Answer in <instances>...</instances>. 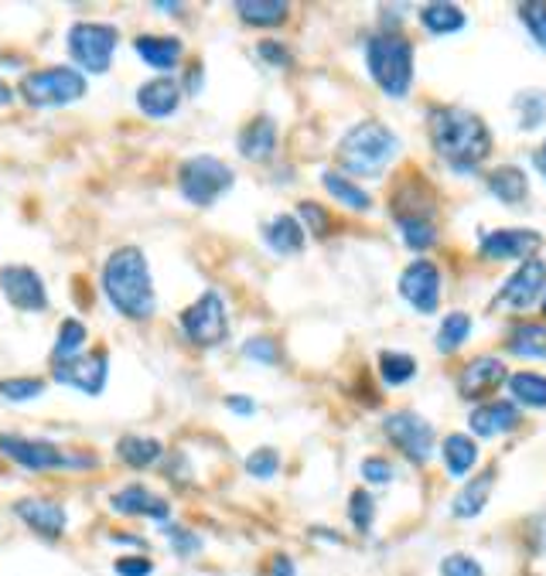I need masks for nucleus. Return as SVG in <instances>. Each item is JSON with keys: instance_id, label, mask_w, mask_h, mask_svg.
Wrapping results in <instances>:
<instances>
[{"instance_id": "nucleus-25", "label": "nucleus", "mask_w": 546, "mask_h": 576, "mask_svg": "<svg viewBox=\"0 0 546 576\" xmlns=\"http://www.w3.org/2000/svg\"><path fill=\"white\" fill-rule=\"evenodd\" d=\"M492 488H495V467H485L482 474L472 477V482H468L458 495H454L451 512L458 515V518H475V515H482L485 505H488Z\"/></svg>"}, {"instance_id": "nucleus-2", "label": "nucleus", "mask_w": 546, "mask_h": 576, "mask_svg": "<svg viewBox=\"0 0 546 576\" xmlns=\"http://www.w3.org/2000/svg\"><path fill=\"white\" fill-rule=\"evenodd\" d=\"M100 286H103V297L110 301V307L127 321H151L158 311L151 263H148L144 250H136V246H123L107 256Z\"/></svg>"}, {"instance_id": "nucleus-26", "label": "nucleus", "mask_w": 546, "mask_h": 576, "mask_svg": "<svg viewBox=\"0 0 546 576\" xmlns=\"http://www.w3.org/2000/svg\"><path fill=\"white\" fill-rule=\"evenodd\" d=\"M117 457L133 467V471H144L151 464H158L164 457V444L154 437H141V434H127L117 441Z\"/></svg>"}, {"instance_id": "nucleus-51", "label": "nucleus", "mask_w": 546, "mask_h": 576, "mask_svg": "<svg viewBox=\"0 0 546 576\" xmlns=\"http://www.w3.org/2000/svg\"><path fill=\"white\" fill-rule=\"evenodd\" d=\"M533 168L543 174V181H546V140L536 148V154H533Z\"/></svg>"}, {"instance_id": "nucleus-20", "label": "nucleus", "mask_w": 546, "mask_h": 576, "mask_svg": "<svg viewBox=\"0 0 546 576\" xmlns=\"http://www.w3.org/2000/svg\"><path fill=\"white\" fill-rule=\"evenodd\" d=\"M181 107V85L168 75H158L136 89V110L151 120H164Z\"/></svg>"}, {"instance_id": "nucleus-18", "label": "nucleus", "mask_w": 546, "mask_h": 576, "mask_svg": "<svg viewBox=\"0 0 546 576\" xmlns=\"http://www.w3.org/2000/svg\"><path fill=\"white\" fill-rule=\"evenodd\" d=\"M519 420L523 416H519L516 403H509V400H488V403H482V406L472 410L468 426H472L475 437H503V434H509V430L519 426Z\"/></svg>"}, {"instance_id": "nucleus-49", "label": "nucleus", "mask_w": 546, "mask_h": 576, "mask_svg": "<svg viewBox=\"0 0 546 576\" xmlns=\"http://www.w3.org/2000/svg\"><path fill=\"white\" fill-rule=\"evenodd\" d=\"M225 410H233L236 416H253L256 413V403L246 400V396H230V400H225Z\"/></svg>"}, {"instance_id": "nucleus-34", "label": "nucleus", "mask_w": 546, "mask_h": 576, "mask_svg": "<svg viewBox=\"0 0 546 576\" xmlns=\"http://www.w3.org/2000/svg\"><path fill=\"white\" fill-rule=\"evenodd\" d=\"M85 324L79 317H65L59 324V334H55V348H52V362H69V358H79L82 348H85Z\"/></svg>"}, {"instance_id": "nucleus-1", "label": "nucleus", "mask_w": 546, "mask_h": 576, "mask_svg": "<svg viewBox=\"0 0 546 576\" xmlns=\"http://www.w3.org/2000/svg\"><path fill=\"white\" fill-rule=\"evenodd\" d=\"M427 133L437 158L454 174H475L492 154V133L485 120L465 107H434L427 113Z\"/></svg>"}, {"instance_id": "nucleus-6", "label": "nucleus", "mask_w": 546, "mask_h": 576, "mask_svg": "<svg viewBox=\"0 0 546 576\" xmlns=\"http://www.w3.org/2000/svg\"><path fill=\"white\" fill-rule=\"evenodd\" d=\"M233 184H236V171L225 164V161L212 158V154L189 158L185 164L178 168V191H181V199L199 205V209L215 205Z\"/></svg>"}, {"instance_id": "nucleus-33", "label": "nucleus", "mask_w": 546, "mask_h": 576, "mask_svg": "<svg viewBox=\"0 0 546 576\" xmlns=\"http://www.w3.org/2000/svg\"><path fill=\"white\" fill-rule=\"evenodd\" d=\"M421 24L431 34H454V31H462L468 24V18L458 4H427L421 11Z\"/></svg>"}, {"instance_id": "nucleus-41", "label": "nucleus", "mask_w": 546, "mask_h": 576, "mask_svg": "<svg viewBox=\"0 0 546 576\" xmlns=\"http://www.w3.org/2000/svg\"><path fill=\"white\" fill-rule=\"evenodd\" d=\"M519 21L533 34V41L546 52V4H519Z\"/></svg>"}, {"instance_id": "nucleus-30", "label": "nucleus", "mask_w": 546, "mask_h": 576, "mask_svg": "<svg viewBox=\"0 0 546 576\" xmlns=\"http://www.w3.org/2000/svg\"><path fill=\"white\" fill-rule=\"evenodd\" d=\"M468 338H472V314L451 311V314H444V321L437 327V342L434 345H437V352L451 355V352H458Z\"/></svg>"}, {"instance_id": "nucleus-46", "label": "nucleus", "mask_w": 546, "mask_h": 576, "mask_svg": "<svg viewBox=\"0 0 546 576\" xmlns=\"http://www.w3.org/2000/svg\"><path fill=\"white\" fill-rule=\"evenodd\" d=\"M362 477H366V482L370 485H390L393 482V464L386 461V457H366V461H362Z\"/></svg>"}, {"instance_id": "nucleus-28", "label": "nucleus", "mask_w": 546, "mask_h": 576, "mask_svg": "<svg viewBox=\"0 0 546 576\" xmlns=\"http://www.w3.org/2000/svg\"><path fill=\"white\" fill-rule=\"evenodd\" d=\"M441 457L451 477H465L478 461V444L468 434H447L441 444Z\"/></svg>"}, {"instance_id": "nucleus-5", "label": "nucleus", "mask_w": 546, "mask_h": 576, "mask_svg": "<svg viewBox=\"0 0 546 576\" xmlns=\"http://www.w3.org/2000/svg\"><path fill=\"white\" fill-rule=\"evenodd\" d=\"M18 92H21V100L28 107L59 110V107H69V103L82 100V95L89 92V79L75 65H44V69L28 72L21 79Z\"/></svg>"}, {"instance_id": "nucleus-22", "label": "nucleus", "mask_w": 546, "mask_h": 576, "mask_svg": "<svg viewBox=\"0 0 546 576\" xmlns=\"http://www.w3.org/2000/svg\"><path fill=\"white\" fill-rule=\"evenodd\" d=\"M263 239H266V246H270L273 253L297 256V253L304 250V243H307V232H304V225H301L297 215L281 212V215H273V219L263 225Z\"/></svg>"}, {"instance_id": "nucleus-12", "label": "nucleus", "mask_w": 546, "mask_h": 576, "mask_svg": "<svg viewBox=\"0 0 546 576\" xmlns=\"http://www.w3.org/2000/svg\"><path fill=\"white\" fill-rule=\"evenodd\" d=\"M52 378L59 386H69L85 396H100L110 378V358L107 352H82L69 362H52Z\"/></svg>"}, {"instance_id": "nucleus-36", "label": "nucleus", "mask_w": 546, "mask_h": 576, "mask_svg": "<svg viewBox=\"0 0 546 576\" xmlns=\"http://www.w3.org/2000/svg\"><path fill=\"white\" fill-rule=\"evenodd\" d=\"M380 375H383V382H390V386H406V382L417 375V358L403 355V352H383Z\"/></svg>"}, {"instance_id": "nucleus-44", "label": "nucleus", "mask_w": 546, "mask_h": 576, "mask_svg": "<svg viewBox=\"0 0 546 576\" xmlns=\"http://www.w3.org/2000/svg\"><path fill=\"white\" fill-rule=\"evenodd\" d=\"M441 576H485V569H482V563L472 559L468 553H451V556H444V563H441Z\"/></svg>"}, {"instance_id": "nucleus-39", "label": "nucleus", "mask_w": 546, "mask_h": 576, "mask_svg": "<svg viewBox=\"0 0 546 576\" xmlns=\"http://www.w3.org/2000/svg\"><path fill=\"white\" fill-rule=\"evenodd\" d=\"M348 518H352V525L358 533H370L373 529V518H376V498L370 495V492H352V498H348Z\"/></svg>"}, {"instance_id": "nucleus-35", "label": "nucleus", "mask_w": 546, "mask_h": 576, "mask_svg": "<svg viewBox=\"0 0 546 576\" xmlns=\"http://www.w3.org/2000/svg\"><path fill=\"white\" fill-rule=\"evenodd\" d=\"M400 235L414 253H424L437 243V229L427 215H400Z\"/></svg>"}, {"instance_id": "nucleus-38", "label": "nucleus", "mask_w": 546, "mask_h": 576, "mask_svg": "<svg viewBox=\"0 0 546 576\" xmlns=\"http://www.w3.org/2000/svg\"><path fill=\"white\" fill-rule=\"evenodd\" d=\"M516 110H519V130H536L546 123V92L526 89L516 95Z\"/></svg>"}, {"instance_id": "nucleus-24", "label": "nucleus", "mask_w": 546, "mask_h": 576, "mask_svg": "<svg viewBox=\"0 0 546 576\" xmlns=\"http://www.w3.org/2000/svg\"><path fill=\"white\" fill-rule=\"evenodd\" d=\"M488 191L492 195L503 202V205H523L529 199V178L523 168L516 164H503V168H495L488 171Z\"/></svg>"}, {"instance_id": "nucleus-47", "label": "nucleus", "mask_w": 546, "mask_h": 576, "mask_svg": "<svg viewBox=\"0 0 546 576\" xmlns=\"http://www.w3.org/2000/svg\"><path fill=\"white\" fill-rule=\"evenodd\" d=\"M113 569H117V576H151L154 573V563L144 559V556H120L113 563Z\"/></svg>"}, {"instance_id": "nucleus-14", "label": "nucleus", "mask_w": 546, "mask_h": 576, "mask_svg": "<svg viewBox=\"0 0 546 576\" xmlns=\"http://www.w3.org/2000/svg\"><path fill=\"white\" fill-rule=\"evenodd\" d=\"M400 297L421 314H434L441 304V270L424 256L414 260L400 273Z\"/></svg>"}, {"instance_id": "nucleus-52", "label": "nucleus", "mask_w": 546, "mask_h": 576, "mask_svg": "<svg viewBox=\"0 0 546 576\" xmlns=\"http://www.w3.org/2000/svg\"><path fill=\"white\" fill-rule=\"evenodd\" d=\"M11 103H14V89L0 79V107H11Z\"/></svg>"}, {"instance_id": "nucleus-4", "label": "nucleus", "mask_w": 546, "mask_h": 576, "mask_svg": "<svg viewBox=\"0 0 546 576\" xmlns=\"http://www.w3.org/2000/svg\"><path fill=\"white\" fill-rule=\"evenodd\" d=\"M366 65L373 82L390 100H403L410 85H414V44L396 31L373 34L366 41Z\"/></svg>"}, {"instance_id": "nucleus-29", "label": "nucleus", "mask_w": 546, "mask_h": 576, "mask_svg": "<svg viewBox=\"0 0 546 576\" xmlns=\"http://www.w3.org/2000/svg\"><path fill=\"white\" fill-rule=\"evenodd\" d=\"M287 4L284 0H240L236 4V14L253 24V28H277L287 21Z\"/></svg>"}, {"instance_id": "nucleus-11", "label": "nucleus", "mask_w": 546, "mask_h": 576, "mask_svg": "<svg viewBox=\"0 0 546 576\" xmlns=\"http://www.w3.org/2000/svg\"><path fill=\"white\" fill-rule=\"evenodd\" d=\"M0 294L8 297L11 307L24 314H41L49 307V286H44L34 266H24V263L0 266Z\"/></svg>"}, {"instance_id": "nucleus-40", "label": "nucleus", "mask_w": 546, "mask_h": 576, "mask_svg": "<svg viewBox=\"0 0 546 576\" xmlns=\"http://www.w3.org/2000/svg\"><path fill=\"white\" fill-rule=\"evenodd\" d=\"M246 471L253 477H260V482H266V477H273L281 471V454L273 451V447H256L250 457H246Z\"/></svg>"}, {"instance_id": "nucleus-16", "label": "nucleus", "mask_w": 546, "mask_h": 576, "mask_svg": "<svg viewBox=\"0 0 546 576\" xmlns=\"http://www.w3.org/2000/svg\"><path fill=\"white\" fill-rule=\"evenodd\" d=\"M509 382V372L503 365V358L495 355H478L472 358L462 375H458V393L462 400H488L492 393H498Z\"/></svg>"}, {"instance_id": "nucleus-23", "label": "nucleus", "mask_w": 546, "mask_h": 576, "mask_svg": "<svg viewBox=\"0 0 546 576\" xmlns=\"http://www.w3.org/2000/svg\"><path fill=\"white\" fill-rule=\"evenodd\" d=\"M236 148L246 161H270L273 151H277V123H273L270 117H256L250 120L243 130H240V140Z\"/></svg>"}, {"instance_id": "nucleus-9", "label": "nucleus", "mask_w": 546, "mask_h": 576, "mask_svg": "<svg viewBox=\"0 0 546 576\" xmlns=\"http://www.w3.org/2000/svg\"><path fill=\"white\" fill-rule=\"evenodd\" d=\"M181 331L199 348H215L230 338V311L219 291H205L199 301H192L181 311Z\"/></svg>"}, {"instance_id": "nucleus-31", "label": "nucleus", "mask_w": 546, "mask_h": 576, "mask_svg": "<svg viewBox=\"0 0 546 576\" xmlns=\"http://www.w3.org/2000/svg\"><path fill=\"white\" fill-rule=\"evenodd\" d=\"M509 352L519 358H546V324H519L509 334Z\"/></svg>"}, {"instance_id": "nucleus-48", "label": "nucleus", "mask_w": 546, "mask_h": 576, "mask_svg": "<svg viewBox=\"0 0 546 576\" xmlns=\"http://www.w3.org/2000/svg\"><path fill=\"white\" fill-rule=\"evenodd\" d=\"M256 52H260V59H266L270 65H277V69H287L291 65V52H287L284 44H277V41H260Z\"/></svg>"}, {"instance_id": "nucleus-32", "label": "nucleus", "mask_w": 546, "mask_h": 576, "mask_svg": "<svg viewBox=\"0 0 546 576\" xmlns=\"http://www.w3.org/2000/svg\"><path fill=\"white\" fill-rule=\"evenodd\" d=\"M509 393L516 403H523L529 410H546V375L516 372V375H509Z\"/></svg>"}, {"instance_id": "nucleus-53", "label": "nucleus", "mask_w": 546, "mask_h": 576, "mask_svg": "<svg viewBox=\"0 0 546 576\" xmlns=\"http://www.w3.org/2000/svg\"><path fill=\"white\" fill-rule=\"evenodd\" d=\"M185 85H189V92H199L202 89V69H192L189 79H185Z\"/></svg>"}, {"instance_id": "nucleus-10", "label": "nucleus", "mask_w": 546, "mask_h": 576, "mask_svg": "<svg viewBox=\"0 0 546 576\" xmlns=\"http://www.w3.org/2000/svg\"><path fill=\"white\" fill-rule=\"evenodd\" d=\"M383 430H386V437L414 464L431 461V454H434V426L421 413L396 410L383 420Z\"/></svg>"}, {"instance_id": "nucleus-8", "label": "nucleus", "mask_w": 546, "mask_h": 576, "mask_svg": "<svg viewBox=\"0 0 546 576\" xmlns=\"http://www.w3.org/2000/svg\"><path fill=\"white\" fill-rule=\"evenodd\" d=\"M0 454L24 471H59V467H97V454H65L52 441L0 434Z\"/></svg>"}, {"instance_id": "nucleus-3", "label": "nucleus", "mask_w": 546, "mask_h": 576, "mask_svg": "<svg viewBox=\"0 0 546 576\" xmlns=\"http://www.w3.org/2000/svg\"><path fill=\"white\" fill-rule=\"evenodd\" d=\"M396 154H400V137L380 120H362L352 130H345V137L338 140L335 161L348 174L383 178V171L393 164Z\"/></svg>"}, {"instance_id": "nucleus-7", "label": "nucleus", "mask_w": 546, "mask_h": 576, "mask_svg": "<svg viewBox=\"0 0 546 576\" xmlns=\"http://www.w3.org/2000/svg\"><path fill=\"white\" fill-rule=\"evenodd\" d=\"M65 44H69V55H72V62H75L79 72H85V75H103L113 65L117 44H120V31L113 24H103V21H75L69 28Z\"/></svg>"}, {"instance_id": "nucleus-15", "label": "nucleus", "mask_w": 546, "mask_h": 576, "mask_svg": "<svg viewBox=\"0 0 546 576\" xmlns=\"http://www.w3.org/2000/svg\"><path fill=\"white\" fill-rule=\"evenodd\" d=\"M543 246V235L536 229H495L482 235V256L492 263H506V260H533Z\"/></svg>"}, {"instance_id": "nucleus-42", "label": "nucleus", "mask_w": 546, "mask_h": 576, "mask_svg": "<svg viewBox=\"0 0 546 576\" xmlns=\"http://www.w3.org/2000/svg\"><path fill=\"white\" fill-rule=\"evenodd\" d=\"M243 355L253 358L256 365H277L281 348H277V342H273V338H266V334H256V338H250L243 345Z\"/></svg>"}, {"instance_id": "nucleus-43", "label": "nucleus", "mask_w": 546, "mask_h": 576, "mask_svg": "<svg viewBox=\"0 0 546 576\" xmlns=\"http://www.w3.org/2000/svg\"><path fill=\"white\" fill-rule=\"evenodd\" d=\"M297 215H301V225H307L314 235H328V229H332L328 209H322L317 202H301L297 205Z\"/></svg>"}, {"instance_id": "nucleus-54", "label": "nucleus", "mask_w": 546, "mask_h": 576, "mask_svg": "<svg viewBox=\"0 0 546 576\" xmlns=\"http://www.w3.org/2000/svg\"><path fill=\"white\" fill-rule=\"evenodd\" d=\"M154 11H161V14H178L181 4H154Z\"/></svg>"}, {"instance_id": "nucleus-55", "label": "nucleus", "mask_w": 546, "mask_h": 576, "mask_svg": "<svg viewBox=\"0 0 546 576\" xmlns=\"http://www.w3.org/2000/svg\"><path fill=\"white\" fill-rule=\"evenodd\" d=\"M543 314H546V297H543Z\"/></svg>"}, {"instance_id": "nucleus-13", "label": "nucleus", "mask_w": 546, "mask_h": 576, "mask_svg": "<svg viewBox=\"0 0 546 576\" xmlns=\"http://www.w3.org/2000/svg\"><path fill=\"white\" fill-rule=\"evenodd\" d=\"M539 297H546V263L539 256L519 263V270L506 280L503 291L495 294V307H509L516 314L529 311Z\"/></svg>"}, {"instance_id": "nucleus-50", "label": "nucleus", "mask_w": 546, "mask_h": 576, "mask_svg": "<svg viewBox=\"0 0 546 576\" xmlns=\"http://www.w3.org/2000/svg\"><path fill=\"white\" fill-rule=\"evenodd\" d=\"M273 576H294V563L287 556H277L273 559Z\"/></svg>"}, {"instance_id": "nucleus-19", "label": "nucleus", "mask_w": 546, "mask_h": 576, "mask_svg": "<svg viewBox=\"0 0 546 576\" xmlns=\"http://www.w3.org/2000/svg\"><path fill=\"white\" fill-rule=\"evenodd\" d=\"M110 508L120 512V515H144V518H154L161 525H168V518H171V505L161 495H154L151 488H144V485H127V488H120L110 498Z\"/></svg>"}, {"instance_id": "nucleus-27", "label": "nucleus", "mask_w": 546, "mask_h": 576, "mask_svg": "<svg viewBox=\"0 0 546 576\" xmlns=\"http://www.w3.org/2000/svg\"><path fill=\"white\" fill-rule=\"evenodd\" d=\"M322 184H325V191H328V195H332L335 202H342V205L352 209V212H370V209H373L370 191L362 188V184H355L348 174L325 171V174H322Z\"/></svg>"}, {"instance_id": "nucleus-17", "label": "nucleus", "mask_w": 546, "mask_h": 576, "mask_svg": "<svg viewBox=\"0 0 546 576\" xmlns=\"http://www.w3.org/2000/svg\"><path fill=\"white\" fill-rule=\"evenodd\" d=\"M14 515L28 525L31 533H38L44 539H62L65 525H69L65 505L52 502V498H18L14 502Z\"/></svg>"}, {"instance_id": "nucleus-21", "label": "nucleus", "mask_w": 546, "mask_h": 576, "mask_svg": "<svg viewBox=\"0 0 546 576\" xmlns=\"http://www.w3.org/2000/svg\"><path fill=\"white\" fill-rule=\"evenodd\" d=\"M133 52L144 59L148 69L171 72V69H178L185 44H181V38H174V34H141V38H133Z\"/></svg>"}, {"instance_id": "nucleus-45", "label": "nucleus", "mask_w": 546, "mask_h": 576, "mask_svg": "<svg viewBox=\"0 0 546 576\" xmlns=\"http://www.w3.org/2000/svg\"><path fill=\"white\" fill-rule=\"evenodd\" d=\"M164 536L171 539L178 556H192V553L202 549V539L195 533H189V529H181V525H164Z\"/></svg>"}, {"instance_id": "nucleus-37", "label": "nucleus", "mask_w": 546, "mask_h": 576, "mask_svg": "<svg viewBox=\"0 0 546 576\" xmlns=\"http://www.w3.org/2000/svg\"><path fill=\"white\" fill-rule=\"evenodd\" d=\"M41 393H44V378H34V375L0 378V400H8V403H31Z\"/></svg>"}]
</instances>
